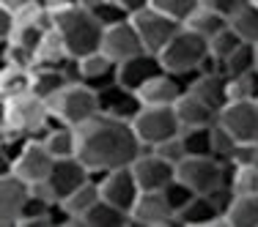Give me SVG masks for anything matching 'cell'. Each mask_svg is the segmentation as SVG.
I'll list each match as a JSON object with an SVG mask.
<instances>
[{
  "label": "cell",
  "mask_w": 258,
  "mask_h": 227,
  "mask_svg": "<svg viewBox=\"0 0 258 227\" xmlns=\"http://www.w3.org/2000/svg\"><path fill=\"white\" fill-rule=\"evenodd\" d=\"M239 148V140L233 137V134L225 129L223 124H214L212 129V156H217L220 162H225V164H231V159H233V153H236Z\"/></svg>",
  "instance_id": "d590c367"
},
{
  "label": "cell",
  "mask_w": 258,
  "mask_h": 227,
  "mask_svg": "<svg viewBox=\"0 0 258 227\" xmlns=\"http://www.w3.org/2000/svg\"><path fill=\"white\" fill-rule=\"evenodd\" d=\"M212 129L214 126H189L181 129V140L189 156H212Z\"/></svg>",
  "instance_id": "e575fe53"
},
{
  "label": "cell",
  "mask_w": 258,
  "mask_h": 227,
  "mask_svg": "<svg viewBox=\"0 0 258 227\" xmlns=\"http://www.w3.org/2000/svg\"><path fill=\"white\" fill-rule=\"evenodd\" d=\"M162 71H168L162 63V58H159L157 52L143 50V52L132 55V58L121 60L118 69H115V82L124 85L129 90H138L140 85H146L151 77L162 74Z\"/></svg>",
  "instance_id": "e0dca14e"
},
{
  "label": "cell",
  "mask_w": 258,
  "mask_h": 227,
  "mask_svg": "<svg viewBox=\"0 0 258 227\" xmlns=\"http://www.w3.org/2000/svg\"><path fill=\"white\" fill-rule=\"evenodd\" d=\"M41 143L47 145V151L55 159H69L77 156V126H66V124H52L47 129V134L41 137Z\"/></svg>",
  "instance_id": "83f0119b"
},
{
  "label": "cell",
  "mask_w": 258,
  "mask_h": 227,
  "mask_svg": "<svg viewBox=\"0 0 258 227\" xmlns=\"http://www.w3.org/2000/svg\"><path fill=\"white\" fill-rule=\"evenodd\" d=\"M228 77V101L239 99H258V69L244 74H225Z\"/></svg>",
  "instance_id": "836d02e7"
},
{
  "label": "cell",
  "mask_w": 258,
  "mask_h": 227,
  "mask_svg": "<svg viewBox=\"0 0 258 227\" xmlns=\"http://www.w3.org/2000/svg\"><path fill=\"white\" fill-rule=\"evenodd\" d=\"M52 167H55V156L47 151V145L41 143V140L30 137V140H25L22 151L17 153L14 164H11L9 170L17 173L22 181H28L30 186H39V183H44L47 178H50Z\"/></svg>",
  "instance_id": "ba28073f"
},
{
  "label": "cell",
  "mask_w": 258,
  "mask_h": 227,
  "mask_svg": "<svg viewBox=\"0 0 258 227\" xmlns=\"http://www.w3.org/2000/svg\"><path fill=\"white\" fill-rule=\"evenodd\" d=\"M255 63H258V44H255Z\"/></svg>",
  "instance_id": "bcb514c9"
},
{
  "label": "cell",
  "mask_w": 258,
  "mask_h": 227,
  "mask_svg": "<svg viewBox=\"0 0 258 227\" xmlns=\"http://www.w3.org/2000/svg\"><path fill=\"white\" fill-rule=\"evenodd\" d=\"M176 178L187 183L195 194H212L225 186L228 164L220 162L217 156H187L176 167Z\"/></svg>",
  "instance_id": "52a82bcc"
},
{
  "label": "cell",
  "mask_w": 258,
  "mask_h": 227,
  "mask_svg": "<svg viewBox=\"0 0 258 227\" xmlns=\"http://www.w3.org/2000/svg\"><path fill=\"white\" fill-rule=\"evenodd\" d=\"M132 173L138 178L143 192H162V189L176 178V164H170L168 159H162L157 151L146 148L132 162Z\"/></svg>",
  "instance_id": "9a60e30c"
},
{
  "label": "cell",
  "mask_w": 258,
  "mask_h": 227,
  "mask_svg": "<svg viewBox=\"0 0 258 227\" xmlns=\"http://www.w3.org/2000/svg\"><path fill=\"white\" fill-rule=\"evenodd\" d=\"M184 90H187V82L179 74L162 71V74L151 77L146 85H140L135 93H138L140 104H146V107H173Z\"/></svg>",
  "instance_id": "d6986e66"
},
{
  "label": "cell",
  "mask_w": 258,
  "mask_h": 227,
  "mask_svg": "<svg viewBox=\"0 0 258 227\" xmlns=\"http://www.w3.org/2000/svg\"><path fill=\"white\" fill-rule=\"evenodd\" d=\"M41 3H44L50 11H58V9H66V6H75V3H80V0H41Z\"/></svg>",
  "instance_id": "7bdbcfd3"
},
{
  "label": "cell",
  "mask_w": 258,
  "mask_h": 227,
  "mask_svg": "<svg viewBox=\"0 0 258 227\" xmlns=\"http://www.w3.org/2000/svg\"><path fill=\"white\" fill-rule=\"evenodd\" d=\"M72 63L69 66H33V79H30V93H36L39 99H52L60 88L72 79Z\"/></svg>",
  "instance_id": "cb8c5ba5"
},
{
  "label": "cell",
  "mask_w": 258,
  "mask_h": 227,
  "mask_svg": "<svg viewBox=\"0 0 258 227\" xmlns=\"http://www.w3.org/2000/svg\"><path fill=\"white\" fill-rule=\"evenodd\" d=\"M99 200H102V189H99V181H96V175H94L88 183H83L80 189H75L66 200H60V208H63V213H66V227H75L77 219H83Z\"/></svg>",
  "instance_id": "603a6c76"
},
{
  "label": "cell",
  "mask_w": 258,
  "mask_h": 227,
  "mask_svg": "<svg viewBox=\"0 0 258 227\" xmlns=\"http://www.w3.org/2000/svg\"><path fill=\"white\" fill-rule=\"evenodd\" d=\"M135 227H184L176 216L173 205L168 202L165 192H140L132 208Z\"/></svg>",
  "instance_id": "5bb4252c"
},
{
  "label": "cell",
  "mask_w": 258,
  "mask_h": 227,
  "mask_svg": "<svg viewBox=\"0 0 258 227\" xmlns=\"http://www.w3.org/2000/svg\"><path fill=\"white\" fill-rule=\"evenodd\" d=\"M30 194H33V186L28 181H22L11 170H3V175H0V224L20 227Z\"/></svg>",
  "instance_id": "8fae6325"
},
{
  "label": "cell",
  "mask_w": 258,
  "mask_h": 227,
  "mask_svg": "<svg viewBox=\"0 0 258 227\" xmlns=\"http://www.w3.org/2000/svg\"><path fill=\"white\" fill-rule=\"evenodd\" d=\"M223 124L239 143H258V99H239L228 101L220 109Z\"/></svg>",
  "instance_id": "4fadbf2b"
},
{
  "label": "cell",
  "mask_w": 258,
  "mask_h": 227,
  "mask_svg": "<svg viewBox=\"0 0 258 227\" xmlns=\"http://www.w3.org/2000/svg\"><path fill=\"white\" fill-rule=\"evenodd\" d=\"M55 124L66 126H80L88 118H94L96 112H102L99 107V90L91 88L83 79H69L52 99H47Z\"/></svg>",
  "instance_id": "5b68a950"
},
{
  "label": "cell",
  "mask_w": 258,
  "mask_h": 227,
  "mask_svg": "<svg viewBox=\"0 0 258 227\" xmlns=\"http://www.w3.org/2000/svg\"><path fill=\"white\" fill-rule=\"evenodd\" d=\"M162 192H165V197H168V202L173 205L176 216H179V211H181V208H187V202L195 197V192H192V189H189L184 181H179V178H173V181H170L168 186L162 189Z\"/></svg>",
  "instance_id": "f35d334b"
},
{
  "label": "cell",
  "mask_w": 258,
  "mask_h": 227,
  "mask_svg": "<svg viewBox=\"0 0 258 227\" xmlns=\"http://www.w3.org/2000/svg\"><path fill=\"white\" fill-rule=\"evenodd\" d=\"M115 69H118V63L107 52L96 50V52H88L83 58L72 60V79H83L91 88L99 90L115 82Z\"/></svg>",
  "instance_id": "ac0fdd59"
},
{
  "label": "cell",
  "mask_w": 258,
  "mask_h": 227,
  "mask_svg": "<svg viewBox=\"0 0 258 227\" xmlns=\"http://www.w3.org/2000/svg\"><path fill=\"white\" fill-rule=\"evenodd\" d=\"M179 222L184 227H228L225 213L220 211L217 202L209 197V194H195L187 202V208L179 211Z\"/></svg>",
  "instance_id": "ffe728a7"
},
{
  "label": "cell",
  "mask_w": 258,
  "mask_h": 227,
  "mask_svg": "<svg viewBox=\"0 0 258 227\" xmlns=\"http://www.w3.org/2000/svg\"><path fill=\"white\" fill-rule=\"evenodd\" d=\"M255 164H258V143H255Z\"/></svg>",
  "instance_id": "f6af8a7d"
},
{
  "label": "cell",
  "mask_w": 258,
  "mask_h": 227,
  "mask_svg": "<svg viewBox=\"0 0 258 227\" xmlns=\"http://www.w3.org/2000/svg\"><path fill=\"white\" fill-rule=\"evenodd\" d=\"M151 6H154L157 11H162V14H168L170 20H176L184 25V22L195 14L201 0H151Z\"/></svg>",
  "instance_id": "8d00e7d4"
},
{
  "label": "cell",
  "mask_w": 258,
  "mask_h": 227,
  "mask_svg": "<svg viewBox=\"0 0 258 227\" xmlns=\"http://www.w3.org/2000/svg\"><path fill=\"white\" fill-rule=\"evenodd\" d=\"M30 79H33V66L3 60V69H0V99L30 93Z\"/></svg>",
  "instance_id": "4316f807"
},
{
  "label": "cell",
  "mask_w": 258,
  "mask_h": 227,
  "mask_svg": "<svg viewBox=\"0 0 258 227\" xmlns=\"http://www.w3.org/2000/svg\"><path fill=\"white\" fill-rule=\"evenodd\" d=\"M173 107H176V112H179L181 129H189V126H214V124H217V118H220V109L212 107L209 101H204L198 93H192V90H184Z\"/></svg>",
  "instance_id": "44dd1931"
},
{
  "label": "cell",
  "mask_w": 258,
  "mask_h": 227,
  "mask_svg": "<svg viewBox=\"0 0 258 227\" xmlns=\"http://www.w3.org/2000/svg\"><path fill=\"white\" fill-rule=\"evenodd\" d=\"M72 55H69V47H66L63 36L58 33L52 25L44 30V36H41L39 47H36L33 52V66H69L72 63Z\"/></svg>",
  "instance_id": "d4e9b609"
},
{
  "label": "cell",
  "mask_w": 258,
  "mask_h": 227,
  "mask_svg": "<svg viewBox=\"0 0 258 227\" xmlns=\"http://www.w3.org/2000/svg\"><path fill=\"white\" fill-rule=\"evenodd\" d=\"M132 22H135V28H138L140 39H143L146 50L157 52V55L165 50V44H168V41L176 36V30L181 28V22L170 20L168 14L157 11L154 6H146L143 11L132 14Z\"/></svg>",
  "instance_id": "9c48e42d"
},
{
  "label": "cell",
  "mask_w": 258,
  "mask_h": 227,
  "mask_svg": "<svg viewBox=\"0 0 258 227\" xmlns=\"http://www.w3.org/2000/svg\"><path fill=\"white\" fill-rule=\"evenodd\" d=\"M225 219L228 227H258V194H233Z\"/></svg>",
  "instance_id": "f1b7e54d"
},
{
  "label": "cell",
  "mask_w": 258,
  "mask_h": 227,
  "mask_svg": "<svg viewBox=\"0 0 258 227\" xmlns=\"http://www.w3.org/2000/svg\"><path fill=\"white\" fill-rule=\"evenodd\" d=\"M204 6H209V9H214V11H220L223 17H231L233 11H239L247 0H201Z\"/></svg>",
  "instance_id": "60d3db41"
},
{
  "label": "cell",
  "mask_w": 258,
  "mask_h": 227,
  "mask_svg": "<svg viewBox=\"0 0 258 227\" xmlns=\"http://www.w3.org/2000/svg\"><path fill=\"white\" fill-rule=\"evenodd\" d=\"M228 25L242 36V41L258 44V6L253 3V0H247L242 9L233 11V14L228 17Z\"/></svg>",
  "instance_id": "1f68e13d"
},
{
  "label": "cell",
  "mask_w": 258,
  "mask_h": 227,
  "mask_svg": "<svg viewBox=\"0 0 258 227\" xmlns=\"http://www.w3.org/2000/svg\"><path fill=\"white\" fill-rule=\"evenodd\" d=\"M151 151H157L159 156H162V159H168L170 164H176V167H179V164L184 162V159L189 156V153H187V148H184V140H181V134H176V137H170V140H165V143L154 145Z\"/></svg>",
  "instance_id": "ab89813d"
},
{
  "label": "cell",
  "mask_w": 258,
  "mask_h": 227,
  "mask_svg": "<svg viewBox=\"0 0 258 227\" xmlns=\"http://www.w3.org/2000/svg\"><path fill=\"white\" fill-rule=\"evenodd\" d=\"M113 3H118L121 9L132 17V14H138V11H143L146 6H151V0H113Z\"/></svg>",
  "instance_id": "b9f144b4"
},
{
  "label": "cell",
  "mask_w": 258,
  "mask_h": 227,
  "mask_svg": "<svg viewBox=\"0 0 258 227\" xmlns=\"http://www.w3.org/2000/svg\"><path fill=\"white\" fill-rule=\"evenodd\" d=\"M96 181H99V189H102L104 200L132 213L135 202H138L140 192H143L140 183H138V178H135V173H132V164H129V167H115V170H107V173H99Z\"/></svg>",
  "instance_id": "7c38bea8"
},
{
  "label": "cell",
  "mask_w": 258,
  "mask_h": 227,
  "mask_svg": "<svg viewBox=\"0 0 258 227\" xmlns=\"http://www.w3.org/2000/svg\"><path fill=\"white\" fill-rule=\"evenodd\" d=\"M99 107H102V112H110V115H118V118L132 121L135 112H138L143 104H140L135 90L113 82V85H107V88H99Z\"/></svg>",
  "instance_id": "7402d4cb"
},
{
  "label": "cell",
  "mask_w": 258,
  "mask_h": 227,
  "mask_svg": "<svg viewBox=\"0 0 258 227\" xmlns=\"http://www.w3.org/2000/svg\"><path fill=\"white\" fill-rule=\"evenodd\" d=\"M52 28L63 36L72 58H83L88 52L102 50L104 25L80 3L52 11Z\"/></svg>",
  "instance_id": "7a4b0ae2"
},
{
  "label": "cell",
  "mask_w": 258,
  "mask_h": 227,
  "mask_svg": "<svg viewBox=\"0 0 258 227\" xmlns=\"http://www.w3.org/2000/svg\"><path fill=\"white\" fill-rule=\"evenodd\" d=\"M55 124L50 107L36 93H20L3 99V137H36L41 140Z\"/></svg>",
  "instance_id": "3957f363"
},
{
  "label": "cell",
  "mask_w": 258,
  "mask_h": 227,
  "mask_svg": "<svg viewBox=\"0 0 258 227\" xmlns=\"http://www.w3.org/2000/svg\"><path fill=\"white\" fill-rule=\"evenodd\" d=\"M225 183L233 194H258V164H228Z\"/></svg>",
  "instance_id": "d6a6232c"
},
{
  "label": "cell",
  "mask_w": 258,
  "mask_h": 227,
  "mask_svg": "<svg viewBox=\"0 0 258 227\" xmlns=\"http://www.w3.org/2000/svg\"><path fill=\"white\" fill-rule=\"evenodd\" d=\"M77 156L94 175L115 167H129L146 145L140 143L132 121L110 112H96L77 126Z\"/></svg>",
  "instance_id": "6da1fadb"
},
{
  "label": "cell",
  "mask_w": 258,
  "mask_h": 227,
  "mask_svg": "<svg viewBox=\"0 0 258 227\" xmlns=\"http://www.w3.org/2000/svg\"><path fill=\"white\" fill-rule=\"evenodd\" d=\"M184 25L192 28L195 33H201L204 39H212L214 33H220L223 28H228V17H223L220 11H214V9H209V6L201 3L198 9H195V14L189 17Z\"/></svg>",
  "instance_id": "4dcf8cb0"
},
{
  "label": "cell",
  "mask_w": 258,
  "mask_h": 227,
  "mask_svg": "<svg viewBox=\"0 0 258 227\" xmlns=\"http://www.w3.org/2000/svg\"><path fill=\"white\" fill-rule=\"evenodd\" d=\"M242 44H244L242 36H239L236 30L228 25V28H223L220 33H214L212 39H209V58H212L214 63L220 66V71H223V63H225V60H228Z\"/></svg>",
  "instance_id": "f546056e"
},
{
  "label": "cell",
  "mask_w": 258,
  "mask_h": 227,
  "mask_svg": "<svg viewBox=\"0 0 258 227\" xmlns=\"http://www.w3.org/2000/svg\"><path fill=\"white\" fill-rule=\"evenodd\" d=\"M253 3H255V6H258V0H253Z\"/></svg>",
  "instance_id": "7dc6e473"
},
{
  "label": "cell",
  "mask_w": 258,
  "mask_h": 227,
  "mask_svg": "<svg viewBox=\"0 0 258 227\" xmlns=\"http://www.w3.org/2000/svg\"><path fill=\"white\" fill-rule=\"evenodd\" d=\"M129 224H132V213L102 197L83 219H77L75 227H129Z\"/></svg>",
  "instance_id": "484cf974"
},
{
  "label": "cell",
  "mask_w": 258,
  "mask_h": 227,
  "mask_svg": "<svg viewBox=\"0 0 258 227\" xmlns=\"http://www.w3.org/2000/svg\"><path fill=\"white\" fill-rule=\"evenodd\" d=\"M132 126L146 148H154V145L165 143V140L181 134V121H179L176 107H146L143 104L135 112Z\"/></svg>",
  "instance_id": "8992f818"
},
{
  "label": "cell",
  "mask_w": 258,
  "mask_h": 227,
  "mask_svg": "<svg viewBox=\"0 0 258 227\" xmlns=\"http://www.w3.org/2000/svg\"><path fill=\"white\" fill-rule=\"evenodd\" d=\"M250 69H258V63H255V44H247V41H244V44L223 63V71H225V74H244V71H250Z\"/></svg>",
  "instance_id": "74e56055"
},
{
  "label": "cell",
  "mask_w": 258,
  "mask_h": 227,
  "mask_svg": "<svg viewBox=\"0 0 258 227\" xmlns=\"http://www.w3.org/2000/svg\"><path fill=\"white\" fill-rule=\"evenodd\" d=\"M91 178H94V173L83 164V159L69 156V159H55L52 173H50V178H47L41 186L47 189V194H50L55 202H60V200L69 197L75 189H80L83 183H88Z\"/></svg>",
  "instance_id": "30bf717a"
},
{
  "label": "cell",
  "mask_w": 258,
  "mask_h": 227,
  "mask_svg": "<svg viewBox=\"0 0 258 227\" xmlns=\"http://www.w3.org/2000/svg\"><path fill=\"white\" fill-rule=\"evenodd\" d=\"M28 3H33V0H0L3 9H14V11H20L22 6H28Z\"/></svg>",
  "instance_id": "ee69618b"
},
{
  "label": "cell",
  "mask_w": 258,
  "mask_h": 227,
  "mask_svg": "<svg viewBox=\"0 0 258 227\" xmlns=\"http://www.w3.org/2000/svg\"><path fill=\"white\" fill-rule=\"evenodd\" d=\"M143 50H146V44H143V39H140L138 28H135L132 17L104 28L102 52H107L115 63H121V60L132 58V55H138V52H143Z\"/></svg>",
  "instance_id": "2e32d148"
},
{
  "label": "cell",
  "mask_w": 258,
  "mask_h": 227,
  "mask_svg": "<svg viewBox=\"0 0 258 227\" xmlns=\"http://www.w3.org/2000/svg\"><path fill=\"white\" fill-rule=\"evenodd\" d=\"M165 69L170 74H179L184 82H192V77L198 74L209 60V39H204L201 33H195L192 28L181 25L176 30V36L165 44V50L159 52Z\"/></svg>",
  "instance_id": "277c9868"
}]
</instances>
